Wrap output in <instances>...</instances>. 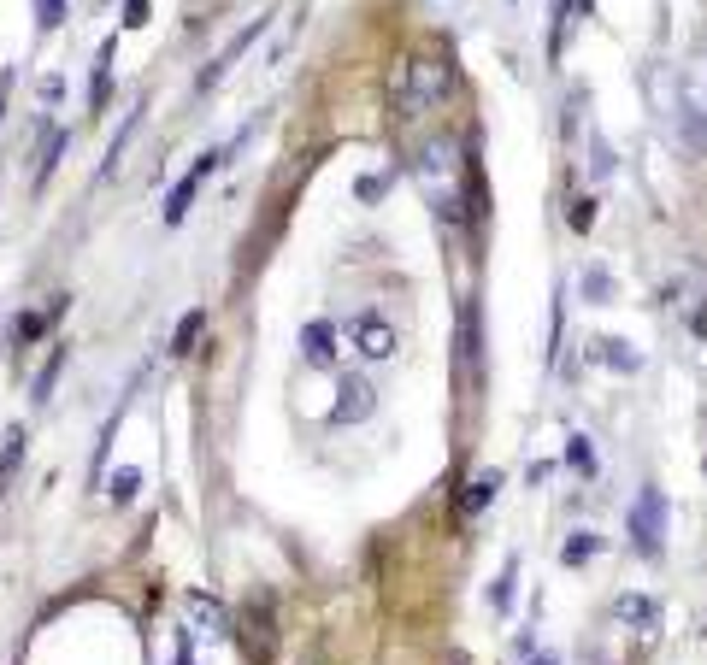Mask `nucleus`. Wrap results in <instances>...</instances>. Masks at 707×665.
I'll return each mask as SVG.
<instances>
[{"mask_svg": "<svg viewBox=\"0 0 707 665\" xmlns=\"http://www.w3.org/2000/svg\"><path fill=\"white\" fill-rule=\"evenodd\" d=\"M584 300H595V307H607V300H613V283H607V271H584Z\"/></svg>", "mask_w": 707, "mask_h": 665, "instance_id": "393cba45", "label": "nucleus"}, {"mask_svg": "<svg viewBox=\"0 0 707 665\" xmlns=\"http://www.w3.org/2000/svg\"><path fill=\"white\" fill-rule=\"evenodd\" d=\"M613 612H619L625 624H642V630H654V595H619Z\"/></svg>", "mask_w": 707, "mask_h": 665, "instance_id": "2eb2a0df", "label": "nucleus"}, {"mask_svg": "<svg viewBox=\"0 0 707 665\" xmlns=\"http://www.w3.org/2000/svg\"><path fill=\"white\" fill-rule=\"evenodd\" d=\"M59 312H66V295H54V300H47L42 312H18V330H12V342H18V348L42 342V336H47V324H54Z\"/></svg>", "mask_w": 707, "mask_h": 665, "instance_id": "1a4fd4ad", "label": "nucleus"}, {"mask_svg": "<svg viewBox=\"0 0 707 665\" xmlns=\"http://www.w3.org/2000/svg\"><path fill=\"white\" fill-rule=\"evenodd\" d=\"M201 330H207V312H183V324H177V336H171V354H195V342H201Z\"/></svg>", "mask_w": 707, "mask_h": 665, "instance_id": "f3484780", "label": "nucleus"}, {"mask_svg": "<svg viewBox=\"0 0 707 665\" xmlns=\"http://www.w3.org/2000/svg\"><path fill=\"white\" fill-rule=\"evenodd\" d=\"M460 378H466V388H478V378H483V348H478V307H460Z\"/></svg>", "mask_w": 707, "mask_h": 665, "instance_id": "6e6552de", "label": "nucleus"}, {"mask_svg": "<svg viewBox=\"0 0 707 665\" xmlns=\"http://www.w3.org/2000/svg\"><path fill=\"white\" fill-rule=\"evenodd\" d=\"M566 466H572L578 477H595V448H590V436H566Z\"/></svg>", "mask_w": 707, "mask_h": 665, "instance_id": "412c9836", "label": "nucleus"}, {"mask_svg": "<svg viewBox=\"0 0 707 665\" xmlns=\"http://www.w3.org/2000/svg\"><path fill=\"white\" fill-rule=\"evenodd\" d=\"M301 354L313 359V366H330V359H337V324L313 318V324L301 330Z\"/></svg>", "mask_w": 707, "mask_h": 665, "instance_id": "9b49d317", "label": "nucleus"}, {"mask_svg": "<svg viewBox=\"0 0 707 665\" xmlns=\"http://www.w3.org/2000/svg\"><path fill=\"white\" fill-rule=\"evenodd\" d=\"M595 554H601V536H595V530H572V536H566V548H561L566 566H584V559H595Z\"/></svg>", "mask_w": 707, "mask_h": 665, "instance_id": "dca6fc26", "label": "nucleus"}, {"mask_svg": "<svg viewBox=\"0 0 707 665\" xmlns=\"http://www.w3.org/2000/svg\"><path fill=\"white\" fill-rule=\"evenodd\" d=\"M383 189H389V177H378V171H371V177H359V200H366V207H378Z\"/></svg>", "mask_w": 707, "mask_h": 665, "instance_id": "bb28decb", "label": "nucleus"}, {"mask_svg": "<svg viewBox=\"0 0 707 665\" xmlns=\"http://www.w3.org/2000/svg\"><path fill=\"white\" fill-rule=\"evenodd\" d=\"M584 6H590V0H561V6H554V47H549L554 59H561V47H566V30H572V18H578Z\"/></svg>", "mask_w": 707, "mask_h": 665, "instance_id": "aec40b11", "label": "nucleus"}, {"mask_svg": "<svg viewBox=\"0 0 707 665\" xmlns=\"http://www.w3.org/2000/svg\"><path fill=\"white\" fill-rule=\"evenodd\" d=\"M449 89H454V65L449 54H437V47H419V54L401 59V71H395V118L401 124H419L430 118L437 106H449Z\"/></svg>", "mask_w": 707, "mask_h": 665, "instance_id": "f03ea898", "label": "nucleus"}, {"mask_svg": "<svg viewBox=\"0 0 707 665\" xmlns=\"http://www.w3.org/2000/svg\"><path fill=\"white\" fill-rule=\"evenodd\" d=\"M590 224H595V200H578V207H572V230H590Z\"/></svg>", "mask_w": 707, "mask_h": 665, "instance_id": "c85d7f7f", "label": "nucleus"}, {"mask_svg": "<svg viewBox=\"0 0 707 665\" xmlns=\"http://www.w3.org/2000/svg\"><path fill=\"white\" fill-rule=\"evenodd\" d=\"M24 448H30V430L18 424V430H12L6 442H0V495H6V483L18 477V459H24Z\"/></svg>", "mask_w": 707, "mask_h": 665, "instance_id": "ddd939ff", "label": "nucleus"}, {"mask_svg": "<svg viewBox=\"0 0 707 665\" xmlns=\"http://www.w3.org/2000/svg\"><path fill=\"white\" fill-rule=\"evenodd\" d=\"M0 118H6V89H0Z\"/></svg>", "mask_w": 707, "mask_h": 665, "instance_id": "2f4dec72", "label": "nucleus"}, {"mask_svg": "<svg viewBox=\"0 0 707 665\" xmlns=\"http://www.w3.org/2000/svg\"><path fill=\"white\" fill-rule=\"evenodd\" d=\"M142 118H147V100H136L130 112H124V124H118V136H113V147H106V159H101V177H113L118 171V159L130 154V136L142 130Z\"/></svg>", "mask_w": 707, "mask_h": 665, "instance_id": "9d476101", "label": "nucleus"}, {"mask_svg": "<svg viewBox=\"0 0 707 665\" xmlns=\"http://www.w3.org/2000/svg\"><path fill=\"white\" fill-rule=\"evenodd\" d=\"M631 548H637L642 559L666 554V495H661V483H642L637 500H631Z\"/></svg>", "mask_w": 707, "mask_h": 665, "instance_id": "7ed1b4c3", "label": "nucleus"}, {"mask_svg": "<svg viewBox=\"0 0 707 665\" xmlns=\"http://www.w3.org/2000/svg\"><path fill=\"white\" fill-rule=\"evenodd\" d=\"M495 495H501V471H483V477H478V483H471V489H466V495H460V512H466V519H478V512H483V507H490V500H495Z\"/></svg>", "mask_w": 707, "mask_h": 665, "instance_id": "f8f14e48", "label": "nucleus"}, {"mask_svg": "<svg viewBox=\"0 0 707 665\" xmlns=\"http://www.w3.org/2000/svg\"><path fill=\"white\" fill-rule=\"evenodd\" d=\"M259 30H266V12H259V18H254V24H242V30H236V42H230V47H225V54H218V59H213V65H201V77H195V89H201V95H207V89H213V83H218V77H225V71L236 65V59H242V54H247V47H254V42H259Z\"/></svg>", "mask_w": 707, "mask_h": 665, "instance_id": "423d86ee", "label": "nucleus"}, {"mask_svg": "<svg viewBox=\"0 0 707 665\" xmlns=\"http://www.w3.org/2000/svg\"><path fill=\"white\" fill-rule=\"evenodd\" d=\"M366 412H371V383L366 378H342L337 407H330V424H359Z\"/></svg>", "mask_w": 707, "mask_h": 665, "instance_id": "0eeeda50", "label": "nucleus"}, {"mask_svg": "<svg viewBox=\"0 0 707 665\" xmlns=\"http://www.w3.org/2000/svg\"><path fill=\"white\" fill-rule=\"evenodd\" d=\"M466 171H471V159H460V142H449V136L419 142V154H413V183L425 189L430 212H437V218H449L454 230L466 224Z\"/></svg>", "mask_w": 707, "mask_h": 665, "instance_id": "f257e3e1", "label": "nucleus"}, {"mask_svg": "<svg viewBox=\"0 0 707 665\" xmlns=\"http://www.w3.org/2000/svg\"><path fill=\"white\" fill-rule=\"evenodd\" d=\"M35 24H42V30H59V24H66V0H35Z\"/></svg>", "mask_w": 707, "mask_h": 665, "instance_id": "a878e982", "label": "nucleus"}, {"mask_svg": "<svg viewBox=\"0 0 707 665\" xmlns=\"http://www.w3.org/2000/svg\"><path fill=\"white\" fill-rule=\"evenodd\" d=\"M59 371H66V348H47V366L35 371V383H30V400L42 407L47 395H54V383H59Z\"/></svg>", "mask_w": 707, "mask_h": 665, "instance_id": "4468645a", "label": "nucleus"}, {"mask_svg": "<svg viewBox=\"0 0 707 665\" xmlns=\"http://www.w3.org/2000/svg\"><path fill=\"white\" fill-rule=\"evenodd\" d=\"M348 336H354V348L366 359H389L395 354V324L383 318V312H359V318L348 324Z\"/></svg>", "mask_w": 707, "mask_h": 665, "instance_id": "39448f33", "label": "nucleus"}, {"mask_svg": "<svg viewBox=\"0 0 707 665\" xmlns=\"http://www.w3.org/2000/svg\"><path fill=\"white\" fill-rule=\"evenodd\" d=\"M59 95H66V77H47V83H42V100H47V106H54Z\"/></svg>", "mask_w": 707, "mask_h": 665, "instance_id": "c756f323", "label": "nucleus"}, {"mask_svg": "<svg viewBox=\"0 0 707 665\" xmlns=\"http://www.w3.org/2000/svg\"><path fill=\"white\" fill-rule=\"evenodd\" d=\"M513 589H519V566H501V577L490 583V607L507 612V607H513Z\"/></svg>", "mask_w": 707, "mask_h": 665, "instance_id": "4be33fe9", "label": "nucleus"}, {"mask_svg": "<svg viewBox=\"0 0 707 665\" xmlns=\"http://www.w3.org/2000/svg\"><path fill=\"white\" fill-rule=\"evenodd\" d=\"M189 607H195V624H201V630H213V636H225V630H230V619H225V607H218V600L189 595Z\"/></svg>", "mask_w": 707, "mask_h": 665, "instance_id": "a211bd4d", "label": "nucleus"}, {"mask_svg": "<svg viewBox=\"0 0 707 665\" xmlns=\"http://www.w3.org/2000/svg\"><path fill=\"white\" fill-rule=\"evenodd\" d=\"M147 24V0H130V6H124V30H142Z\"/></svg>", "mask_w": 707, "mask_h": 665, "instance_id": "cd10ccee", "label": "nucleus"}, {"mask_svg": "<svg viewBox=\"0 0 707 665\" xmlns=\"http://www.w3.org/2000/svg\"><path fill=\"white\" fill-rule=\"evenodd\" d=\"M225 159H230V147H207V154H201V159H195V166L177 177V189L166 195V212H159V218H166V230H171V224H183V218H189V207H195V195H201V183L213 177V171L225 166Z\"/></svg>", "mask_w": 707, "mask_h": 665, "instance_id": "20e7f679", "label": "nucleus"}, {"mask_svg": "<svg viewBox=\"0 0 707 665\" xmlns=\"http://www.w3.org/2000/svg\"><path fill=\"white\" fill-rule=\"evenodd\" d=\"M106 489H113V500H118V507H130V500L142 495V471H130V466H124V471H118Z\"/></svg>", "mask_w": 707, "mask_h": 665, "instance_id": "b1692460", "label": "nucleus"}, {"mask_svg": "<svg viewBox=\"0 0 707 665\" xmlns=\"http://www.w3.org/2000/svg\"><path fill=\"white\" fill-rule=\"evenodd\" d=\"M530 665H554V654H542V660H530Z\"/></svg>", "mask_w": 707, "mask_h": 665, "instance_id": "7c9ffc66", "label": "nucleus"}, {"mask_svg": "<svg viewBox=\"0 0 707 665\" xmlns=\"http://www.w3.org/2000/svg\"><path fill=\"white\" fill-rule=\"evenodd\" d=\"M66 142H71L66 130H47V147H42V166H35V183H47V177H54L59 154H66Z\"/></svg>", "mask_w": 707, "mask_h": 665, "instance_id": "5701e85b", "label": "nucleus"}, {"mask_svg": "<svg viewBox=\"0 0 707 665\" xmlns=\"http://www.w3.org/2000/svg\"><path fill=\"white\" fill-rule=\"evenodd\" d=\"M590 359H607L613 371H637V366H642V359L631 354L625 342H595V348H590Z\"/></svg>", "mask_w": 707, "mask_h": 665, "instance_id": "6ab92c4d", "label": "nucleus"}]
</instances>
